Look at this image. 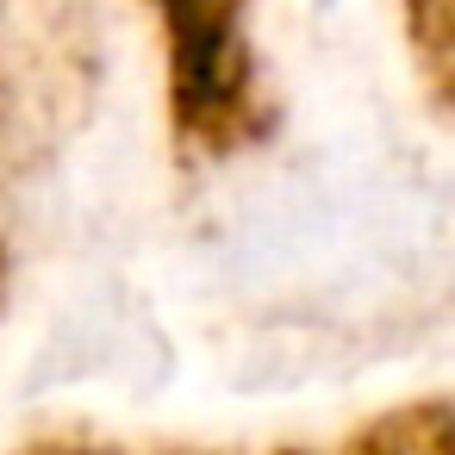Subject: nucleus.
Segmentation results:
<instances>
[{
	"label": "nucleus",
	"mask_w": 455,
	"mask_h": 455,
	"mask_svg": "<svg viewBox=\"0 0 455 455\" xmlns=\"http://www.w3.org/2000/svg\"><path fill=\"white\" fill-rule=\"evenodd\" d=\"M169 26V88L188 132H219L243 113L250 51H243V0H150Z\"/></svg>",
	"instance_id": "obj_1"
}]
</instances>
